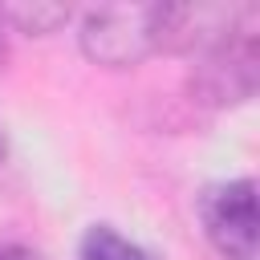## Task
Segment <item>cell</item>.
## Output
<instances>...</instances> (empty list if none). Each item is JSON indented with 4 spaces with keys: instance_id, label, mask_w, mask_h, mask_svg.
<instances>
[{
    "instance_id": "8",
    "label": "cell",
    "mask_w": 260,
    "mask_h": 260,
    "mask_svg": "<svg viewBox=\"0 0 260 260\" xmlns=\"http://www.w3.org/2000/svg\"><path fill=\"white\" fill-rule=\"evenodd\" d=\"M4 154H8V138H4V130H0V162H4Z\"/></svg>"
},
{
    "instance_id": "5",
    "label": "cell",
    "mask_w": 260,
    "mask_h": 260,
    "mask_svg": "<svg viewBox=\"0 0 260 260\" xmlns=\"http://www.w3.org/2000/svg\"><path fill=\"white\" fill-rule=\"evenodd\" d=\"M0 16L8 24V32H28V37H49L69 20L65 4H0Z\"/></svg>"
},
{
    "instance_id": "2",
    "label": "cell",
    "mask_w": 260,
    "mask_h": 260,
    "mask_svg": "<svg viewBox=\"0 0 260 260\" xmlns=\"http://www.w3.org/2000/svg\"><path fill=\"white\" fill-rule=\"evenodd\" d=\"M167 4H102L81 16L77 45L102 69H134L162 53Z\"/></svg>"
},
{
    "instance_id": "4",
    "label": "cell",
    "mask_w": 260,
    "mask_h": 260,
    "mask_svg": "<svg viewBox=\"0 0 260 260\" xmlns=\"http://www.w3.org/2000/svg\"><path fill=\"white\" fill-rule=\"evenodd\" d=\"M77 260H154V256L134 240H126L114 223H89L77 240Z\"/></svg>"
},
{
    "instance_id": "7",
    "label": "cell",
    "mask_w": 260,
    "mask_h": 260,
    "mask_svg": "<svg viewBox=\"0 0 260 260\" xmlns=\"http://www.w3.org/2000/svg\"><path fill=\"white\" fill-rule=\"evenodd\" d=\"M0 61H8V24L0 16Z\"/></svg>"
},
{
    "instance_id": "3",
    "label": "cell",
    "mask_w": 260,
    "mask_h": 260,
    "mask_svg": "<svg viewBox=\"0 0 260 260\" xmlns=\"http://www.w3.org/2000/svg\"><path fill=\"white\" fill-rule=\"evenodd\" d=\"M199 223L211 248L228 260H256V183L228 179L199 195Z\"/></svg>"
},
{
    "instance_id": "1",
    "label": "cell",
    "mask_w": 260,
    "mask_h": 260,
    "mask_svg": "<svg viewBox=\"0 0 260 260\" xmlns=\"http://www.w3.org/2000/svg\"><path fill=\"white\" fill-rule=\"evenodd\" d=\"M256 20H260L256 8H248L236 28H228L219 41H211L207 49L195 53L187 89H191V98L199 106L228 110V106H244L256 93V77H260Z\"/></svg>"
},
{
    "instance_id": "6",
    "label": "cell",
    "mask_w": 260,
    "mask_h": 260,
    "mask_svg": "<svg viewBox=\"0 0 260 260\" xmlns=\"http://www.w3.org/2000/svg\"><path fill=\"white\" fill-rule=\"evenodd\" d=\"M0 260H49V256L28 244H0Z\"/></svg>"
}]
</instances>
